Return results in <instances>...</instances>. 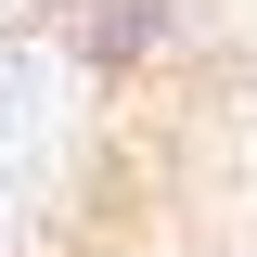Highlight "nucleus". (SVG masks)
I'll return each mask as SVG.
<instances>
[{
    "instance_id": "1",
    "label": "nucleus",
    "mask_w": 257,
    "mask_h": 257,
    "mask_svg": "<svg viewBox=\"0 0 257 257\" xmlns=\"http://www.w3.org/2000/svg\"><path fill=\"white\" fill-rule=\"evenodd\" d=\"M206 39H219L206 0H52V52L77 77H103V90H142V77L193 64Z\"/></svg>"
}]
</instances>
